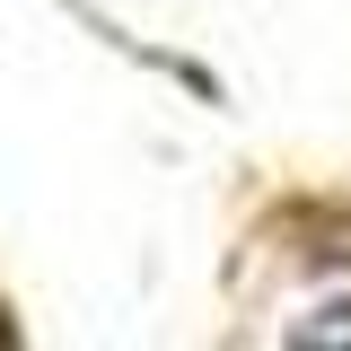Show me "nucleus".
<instances>
[{"label":"nucleus","mask_w":351,"mask_h":351,"mask_svg":"<svg viewBox=\"0 0 351 351\" xmlns=\"http://www.w3.org/2000/svg\"><path fill=\"white\" fill-rule=\"evenodd\" d=\"M0 351H9V334H0Z\"/></svg>","instance_id":"nucleus-1"}]
</instances>
